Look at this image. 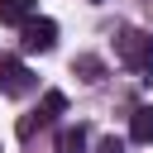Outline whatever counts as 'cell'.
Here are the masks:
<instances>
[{"label":"cell","mask_w":153,"mask_h":153,"mask_svg":"<svg viewBox=\"0 0 153 153\" xmlns=\"http://www.w3.org/2000/svg\"><path fill=\"white\" fill-rule=\"evenodd\" d=\"M120 62L134 67V72H148V67H153V33L124 29V33H120Z\"/></svg>","instance_id":"6da1fadb"},{"label":"cell","mask_w":153,"mask_h":153,"mask_svg":"<svg viewBox=\"0 0 153 153\" xmlns=\"http://www.w3.org/2000/svg\"><path fill=\"white\" fill-rule=\"evenodd\" d=\"M62 110H67V96H62V91H48V96L38 100V110H29V115L19 120V139H33V134H38L43 124H53Z\"/></svg>","instance_id":"7a4b0ae2"},{"label":"cell","mask_w":153,"mask_h":153,"mask_svg":"<svg viewBox=\"0 0 153 153\" xmlns=\"http://www.w3.org/2000/svg\"><path fill=\"white\" fill-rule=\"evenodd\" d=\"M19 29H24V38H19L24 53H48V48L57 43V24H53V19H38V14H33V19H24Z\"/></svg>","instance_id":"3957f363"},{"label":"cell","mask_w":153,"mask_h":153,"mask_svg":"<svg viewBox=\"0 0 153 153\" xmlns=\"http://www.w3.org/2000/svg\"><path fill=\"white\" fill-rule=\"evenodd\" d=\"M0 91L5 96H29L33 91V72L19 57H0Z\"/></svg>","instance_id":"277c9868"},{"label":"cell","mask_w":153,"mask_h":153,"mask_svg":"<svg viewBox=\"0 0 153 153\" xmlns=\"http://www.w3.org/2000/svg\"><path fill=\"white\" fill-rule=\"evenodd\" d=\"M129 134H134V143H153V105H139V110H134Z\"/></svg>","instance_id":"5b68a950"},{"label":"cell","mask_w":153,"mask_h":153,"mask_svg":"<svg viewBox=\"0 0 153 153\" xmlns=\"http://www.w3.org/2000/svg\"><path fill=\"white\" fill-rule=\"evenodd\" d=\"M86 143H91V139H86L81 124H67V129L57 134V153H86Z\"/></svg>","instance_id":"8992f818"},{"label":"cell","mask_w":153,"mask_h":153,"mask_svg":"<svg viewBox=\"0 0 153 153\" xmlns=\"http://www.w3.org/2000/svg\"><path fill=\"white\" fill-rule=\"evenodd\" d=\"M0 19H5V24H24V19H33V0H0Z\"/></svg>","instance_id":"52a82bcc"},{"label":"cell","mask_w":153,"mask_h":153,"mask_svg":"<svg viewBox=\"0 0 153 153\" xmlns=\"http://www.w3.org/2000/svg\"><path fill=\"white\" fill-rule=\"evenodd\" d=\"M76 72H81L86 81H100V72H105V67H100V57H76Z\"/></svg>","instance_id":"ba28073f"},{"label":"cell","mask_w":153,"mask_h":153,"mask_svg":"<svg viewBox=\"0 0 153 153\" xmlns=\"http://www.w3.org/2000/svg\"><path fill=\"white\" fill-rule=\"evenodd\" d=\"M91 153H124V143H120V139H100Z\"/></svg>","instance_id":"9c48e42d"}]
</instances>
